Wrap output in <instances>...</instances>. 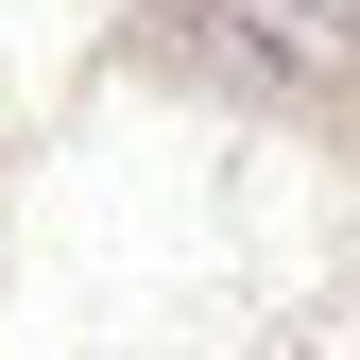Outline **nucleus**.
Masks as SVG:
<instances>
[{
	"label": "nucleus",
	"mask_w": 360,
	"mask_h": 360,
	"mask_svg": "<svg viewBox=\"0 0 360 360\" xmlns=\"http://www.w3.org/2000/svg\"><path fill=\"white\" fill-rule=\"evenodd\" d=\"M223 34H240L275 86H326L343 69V18H309V0H223Z\"/></svg>",
	"instance_id": "nucleus-1"
}]
</instances>
